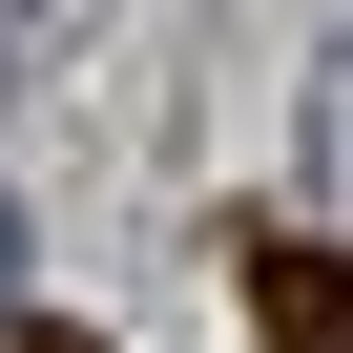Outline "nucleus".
<instances>
[{"label":"nucleus","mask_w":353,"mask_h":353,"mask_svg":"<svg viewBox=\"0 0 353 353\" xmlns=\"http://www.w3.org/2000/svg\"><path fill=\"white\" fill-rule=\"evenodd\" d=\"M21 42H42V0H0V63H21Z\"/></svg>","instance_id":"1"},{"label":"nucleus","mask_w":353,"mask_h":353,"mask_svg":"<svg viewBox=\"0 0 353 353\" xmlns=\"http://www.w3.org/2000/svg\"><path fill=\"white\" fill-rule=\"evenodd\" d=\"M0 291H21V208H0Z\"/></svg>","instance_id":"2"},{"label":"nucleus","mask_w":353,"mask_h":353,"mask_svg":"<svg viewBox=\"0 0 353 353\" xmlns=\"http://www.w3.org/2000/svg\"><path fill=\"white\" fill-rule=\"evenodd\" d=\"M0 353H63V332H0Z\"/></svg>","instance_id":"3"}]
</instances>
